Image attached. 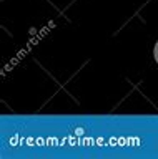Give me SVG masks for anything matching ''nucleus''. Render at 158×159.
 Returning a JSON list of instances; mask_svg holds the SVG:
<instances>
[{
  "label": "nucleus",
  "instance_id": "f257e3e1",
  "mask_svg": "<svg viewBox=\"0 0 158 159\" xmlns=\"http://www.w3.org/2000/svg\"><path fill=\"white\" fill-rule=\"evenodd\" d=\"M155 57H156V60H158V45H156V48H155Z\"/></svg>",
  "mask_w": 158,
  "mask_h": 159
}]
</instances>
